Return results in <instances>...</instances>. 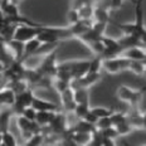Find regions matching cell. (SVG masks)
Here are the masks:
<instances>
[{
  "label": "cell",
  "mask_w": 146,
  "mask_h": 146,
  "mask_svg": "<svg viewBox=\"0 0 146 146\" xmlns=\"http://www.w3.org/2000/svg\"><path fill=\"white\" fill-rule=\"evenodd\" d=\"M146 92V88H141V90H133V88L129 86H120L116 91V95L120 101L130 106V107H139L140 101L142 100Z\"/></svg>",
  "instance_id": "1"
},
{
  "label": "cell",
  "mask_w": 146,
  "mask_h": 146,
  "mask_svg": "<svg viewBox=\"0 0 146 146\" xmlns=\"http://www.w3.org/2000/svg\"><path fill=\"white\" fill-rule=\"evenodd\" d=\"M131 60L120 56L116 58H105L102 62V69L108 74H118L123 71H129Z\"/></svg>",
  "instance_id": "2"
},
{
  "label": "cell",
  "mask_w": 146,
  "mask_h": 146,
  "mask_svg": "<svg viewBox=\"0 0 146 146\" xmlns=\"http://www.w3.org/2000/svg\"><path fill=\"white\" fill-rule=\"evenodd\" d=\"M42 27H43V24H40V25L19 24V25H18V28H17V30H15L14 39H15V40L23 42V43H27V42L32 40V39H35L36 36L39 35V33H40Z\"/></svg>",
  "instance_id": "3"
},
{
  "label": "cell",
  "mask_w": 146,
  "mask_h": 146,
  "mask_svg": "<svg viewBox=\"0 0 146 146\" xmlns=\"http://www.w3.org/2000/svg\"><path fill=\"white\" fill-rule=\"evenodd\" d=\"M35 96L33 93V88L30 87L27 91L17 95V102H15L14 107L11 108L13 112L15 113V116H19V115L23 113V111L27 107H32L33 106V101H34Z\"/></svg>",
  "instance_id": "4"
},
{
  "label": "cell",
  "mask_w": 146,
  "mask_h": 146,
  "mask_svg": "<svg viewBox=\"0 0 146 146\" xmlns=\"http://www.w3.org/2000/svg\"><path fill=\"white\" fill-rule=\"evenodd\" d=\"M17 102V93L9 86H5L0 90V105L1 108H13Z\"/></svg>",
  "instance_id": "5"
},
{
  "label": "cell",
  "mask_w": 146,
  "mask_h": 146,
  "mask_svg": "<svg viewBox=\"0 0 146 146\" xmlns=\"http://www.w3.org/2000/svg\"><path fill=\"white\" fill-rule=\"evenodd\" d=\"M59 96H60V102H62V107L64 110V112L74 111V108L77 107V103H76V100H74V90H72L69 87L68 90H66Z\"/></svg>",
  "instance_id": "6"
},
{
  "label": "cell",
  "mask_w": 146,
  "mask_h": 146,
  "mask_svg": "<svg viewBox=\"0 0 146 146\" xmlns=\"http://www.w3.org/2000/svg\"><path fill=\"white\" fill-rule=\"evenodd\" d=\"M125 58L130 59V60H140V62H145L146 60V49L142 47H131L127 48L122 52L121 54Z\"/></svg>",
  "instance_id": "7"
},
{
  "label": "cell",
  "mask_w": 146,
  "mask_h": 146,
  "mask_svg": "<svg viewBox=\"0 0 146 146\" xmlns=\"http://www.w3.org/2000/svg\"><path fill=\"white\" fill-rule=\"evenodd\" d=\"M36 111H47V112H60V108L57 103L49 102L47 100H42L39 97H35L33 101V106Z\"/></svg>",
  "instance_id": "8"
},
{
  "label": "cell",
  "mask_w": 146,
  "mask_h": 146,
  "mask_svg": "<svg viewBox=\"0 0 146 146\" xmlns=\"http://www.w3.org/2000/svg\"><path fill=\"white\" fill-rule=\"evenodd\" d=\"M129 112H127V118L129 122L131 123V126L133 129H139V130H144V125H142V113L139 110V107H130Z\"/></svg>",
  "instance_id": "9"
},
{
  "label": "cell",
  "mask_w": 146,
  "mask_h": 146,
  "mask_svg": "<svg viewBox=\"0 0 146 146\" xmlns=\"http://www.w3.org/2000/svg\"><path fill=\"white\" fill-rule=\"evenodd\" d=\"M93 133L92 132H69V135H71L73 141L78 146H88L93 139Z\"/></svg>",
  "instance_id": "10"
},
{
  "label": "cell",
  "mask_w": 146,
  "mask_h": 146,
  "mask_svg": "<svg viewBox=\"0 0 146 146\" xmlns=\"http://www.w3.org/2000/svg\"><path fill=\"white\" fill-rule=\"evenodd\" d=\"M57 112H47V111H38V116H36L35 122L40 127H49L50 123L53 122L54 116Z\"/></svg>",
  "instance_id": "11"
},
{
  "label": "cell",
  "mask_w": 146,
  "mask_h": 146,
  "mask_svg": "<svg viewBox=\"0 0 146 146\" xmlns=\"http://www.w3.org/2000/svg\"><path fill=\"white\" fill-rule=\"evenodd\" d=\"M40 47H42V42L39 40L38 38L27 42V43H25V50H24V57H23L22 60H24L25 58H28V57L35 56V54L38 53V50L40 49Z\"/></svg>",
  "instance_id": "12"
},
{
  "label": "cell",
  "mask_w": 146,
  "mask_h": 146,
  "mask_svg": "<svg viewBox=\"0 0 146 146\" xmlns=\"http://www.w3.org/2000/svg\"><path fill=\"white\" fill-rule=\"evenodd\" d=\"M74 100L77 105H90V88L74 90Z\"/></svg>",
  "instance_id": "13"
},
{
  "label": "cell",
  "mask_w": 146,
  "mask_h": 146,
  "mask_svg": "<svg viewBox=\"0 0 146 146\" xmlns=\"http://www.w3.org/2000/svg\"><path fill=\"white\" fill-rule=\"evenodd\" d=\"M77 10H78V13H80L81 19L92 20L93 18H95L96 7H95V4H86V5H82V7H80Z\"/></svg>",
  "instance_id": "14"
},
{
  "label": "cell",
  "mask_w": 146,
  "mask_h": 146,
  "mask_svg": "<svg viewBox=\"0 0 146 146\" xmlns=\"http://www.w3.org/2000/svg\"><path fill=\"white\" fill-rule=\"evenodd\" d=\"M45 141V135L43 132H38L35 135H33L29 140H27L24 142V146H43Z\"/></svg>",
  "instance_id": "15"
},
{
  "label": "cell",
  "mask_w": 146,
  "mask_h": 146,
  "mask_svg": "<svg viewBox=\"0 0 146 146\" xmlns=\"http://www.w3.org/2000/svg\"><path fill=\"white\" fill-rule=\"evenodd\" d=\"M91 111L96 115L97 117L100 118H103V117H111L112 115L115 113V111L110 107H102V106H97V107H92Z\"/></svg>",
  "instance_id": "16"
},
{
  "label": "cell",
  "mask_w": 146,
  "mask_h": 146,
  "mask_svg": "<svg viewBox=\"0 0 146 146\" xmlns=\"http://www.w3.org/2000/svg\"><path fill=\"white\" fill-rule=\"evenodd\" d=\"M52 87L60 95V93H63L66 90H68V88L71 87V83L64 81V80H60V78L56 77V78H53V81H52Z\"/></svg>",
  "instance_id": "17"
},
{
  "label": "cell",
  "mask_w": 146,
  "mask_h": 146,
  "mask_svg": "<svg viewBox=\"0 0 146 146\" xmlns=\"http://www.w3.org/2000/svg\"><path fill=\"white\" fill-rule=\"evenodd\" d=\"M96 23H103V24H108V22L111 20V17H110V11L102 10V9L96 8L95 10V18H93Z\"/></svg>",
  "instance_id": "18"
},
{
  "label": "cell",
  "mask_w": 146,
  "mask_h": 146,
  "mask_svg": "<svg viewBox=\"0 0 146 146\" xmlns=\"http://www.w3.org/2000/svg\"><path fill=\"white\" fill-rule=\"evenodd\" d=\"M11 116H13V113H11V110L10 108H3L1 110V132L4 131H8L9 129V121H10Z\"/></svg>",
  "instance_id": "19"
},
{
  "label": "cell",
  "mask_w": 146,
  "mask_h": 146,
  "mask_svg": "<svg viewBox=\"0 0 146 146\" xmlns=\"http://www.w3.org/2000/svg\"><path fill=\"white\" fill-rule=\"evenodd\" d=\"M1 144L7 145V146H18L17 139H15L14 133H11L9 130L1 132Z\"/></svg>",
  "instance_id": "20"
},
{
  "label": "cell",
  "mask_w": 146,
  "mask_h": 146,
  "mask_svg": "<svg viewBox=\"0 0 146 146\" xmlns=\"http://www.w3.org/2000/svg\"><path fill=\"white\" fill-rule=\"evenodd\" d=\"M145 62H140V60H131V66H130V69L129 71H131L132 73H135V74L137 76H144L145 73Z\"/></svg>",
  "instance_id": "21"
},
{
  "label": "cell",
  "mask_w": 146,
  "mask_h": 146,
  "mask_svg": "<svg viewBox=\"0 0 146 146\" xmlns=\"http://www.w3.org/2000/svg\"><path fill=\"white\" fill-rule=\"evenodd\" d=\"M91 108L92 107H90V105H77V107L74 108V115L77 116L80 120H84L86 118V116L88 115V112L91 111Z\"/></svg>",
  "instance_id": "22"
},
{
  "label": "cell",
  "mask_w": 146,
  "mask_h": 146,
  "mask_svg": "<svg viewBox=\"0 0 146 146\" xmlns=\"http://www.w3.org/2000/svg\"><path fill=\"white\" fill-rule=\"evenodd\" d=\"M111 120H112L113 127H116L118 125L129 121V118H127V113H125V112H115V113L111 116Z\"/></svg>",
  "instance_id": "23"
},
{
  "label": "cell",
  "mask_w": 146,
  "mask_h": 146,
  "mask_svg": "<svg viewBox=\"0 0 146 146\" xmlns=\"http://www.w3.org/2000/svg\"><path fill=\"white\" fill-rule=\"evenodd\" d=\"M110 127H113L112 125V120L111 117H103V118H100L96 123V130L97 131H103V130H107Z\"/></svg>",
  "instance_id": "24"
},
{
  "label": "cell",
  "mask_w": 146,
  "mask_h": 146,
  "mask_svg": "<svg viewBox=\"0 0 146 146\" xmlns=\"http://www.w3.org/2000/svg\"><path fill=\"white\" fill-rule=\"evenodd\" d=\"M115 129L117 130V132H118V135H120V136L129 135V133H131L133 130H135V129H133V127L131 126V123H130L129 121H126V122L118 125V126H116Z\"/></svg>",
  "instance_id": "25"
},
{
  "label": "cell",
  "mask_w": 146,
  "mask_h": 146,
  "mask_svg": "<svg viewBox=\"0 0 146 146\" xmlns=\"http://www.w3.org/2000/svg\"><path fill=\"white\" fill-rule=\"evenodd\" d=\"M67 19H68V23L69 25H73V24L78 23L81 20V17H80V13L76 8H71L67 13Z\"/></svg>",
  "instance_id": "26"
},
{
  "label": "cell",
  "mask_w": 146,
  "mask_h": 146,
  "mask_svg": "<svg viewBox=\"0 0 146 146\" xmlns=\"http://www.w3.org/2000/svg\"><path fill=\"white\" fill-rule=\"evenodd\" d=\"M22 116H24L25 118H28V120H30V121H35L36 116H38V111H36L34 107H27L23 111Z\"/></svg>",
  "instance_id": "27"
},
{
  "label": "cell",
  "mask_w": 146,
  "mask_h": 146,
  "mask_svg": "<svg viewBox=\"0 0 146 146\" xmlns=\"http://www.w3.org/2000/svg\"><path fill=\"white\" fill-rule=\"evenodd\" d=\"M95 7L98 9H102V10H106V11H112L111 0H96Z\"/></svg>",
  "instance_id": "28"
},
{
  "label": "cell",
  "mask_w": 146,
  "mask_h": 146,
  "mask_svg": "<svg viewBox=\"0 0 146 146\" xmlns=\"http://www.w3.org/2000/svg\"><path fill=\"white\" fill-rule=\"evenodd\" d=\"M102 133V136L105 139H112V140H115L116 137H118V132H117V130L115 129V127H110V129L107 130H103V131H101Z\"/></svg>",
  "instance_id": "29"
},
{
  "label": "cell",
  "mask_w": 146,
  "mask_h": 146,
  "mask_svg": "<svg viewBox=\"0 0 146 146\" xmlns=\"http://www.w3.org/2000/svg\"><path fill=\"white\" fill-rule=\"evenodd\" d=\"M96 0H72V8L78 9L82 5H86V4H95Z\"/></svg>",
  "instance_id": "30"
},
{
  "label": "cell",
  "mask_w": 146,
  "mask_h": 146,
  "mask_svg": "<svg viewBox=\"0 0 146 146\" xmlns=\"http://www.w3.org/2000/svg\"><path fill=\"white\" fill-rule=\"evenodd\" d=\"M84 121H87V122H90V123H92V125H95V126H96L97 121H98V117H97L92 111H90V112H88V115L86 116V118H84Z\"/></svg>",
  "instance_id": "31"
},
{
  "label": "cell",
  "mask_w": 146,
  "mask_h": 146,
  "mask_svg": "<svg viewBox=\"0 0 146 146\" xmlns=\"http://www.w3.org/2000/svg\"><path fill=\"white\" fill-rule=\"evenodd\" d=\"M123 4V0H111V8H112V11H116L118 9H121Z\"/></svg>",
  "instance_id": "32"
},
{
  "label": "cell",
  "mask_w": 146,
  "mask_h": 146,
  "mask_svg": "<svg viewBox=\"0 0 146 146\" xmlns=\"http://www.w3.org/2000/svg\"><path fill=\"white\" fill-rule=\"evenodd\" d=\"M102 146H117L115 140L112 139H105L103 137V142H102Z\"/></svg>",
  "instance_id": "33"
},
{
  "label": "cell",
  "mask_w": 146,
  "mask_h": 146,
  "mask_svg": "<svg viewBox=\"0 0 146 146\" xmlns=\"http://www.w3.org/2000/svg\"><path fill=\"white\" fill-rule=\"evenodd\" d=\"M142 125H144V130H146V111L142 113Z\"/></svg>",
  "instance_id": "34"
},
{
  "label": "cell",
  "mask_w": 146,
  "mask_h": 146,
  "mask_svg": "<svg viewBox=\"0 0 146 146\" xmlns=\"http://www.w3.org/2000/svg\"><path fill=\"white\" fill-rule=\"evenodd\" d=\"M129 1H130V3H132V4H133V5H135V4H136V3H137V0H129Z\"/></svg>",
  "instance_id": "35"
},
{
  "label": "cell",
  "mask_w": 146,
  "mask_h": 146,
  "mask_svg": "<svg viewBox=\"0 0 146 146\" xmlns=\"http://www.w3.org/2000/svg\"><path fill=\"white\" fill-rule=\"evenodd\" d=\"M11 1H13V3H14V4H18V3H19V1H20V0H11Z\"/></svg>",
  "instance_id": "36"
},
{
  "label": "cell",
  "mask_w": 146,
  "mask_h": 146,
  "mask_svg": "<svg viewBox=\"0 0 146 146\" xmlns=\"http://www.w3.org/2000/svg\"><path fill=\"white\" fill-rule=\"evenodd\" d=\"M48 146H59V145H48Z\"/></svg>",
  "instance_id": "37"
},
{
  "label": "cell",
  "mask_w": 146,
  "mask_h": 146,
  "mask_svg": "<svg viewBox=\"0 0 146 146\" xmlns=\"http://www.w3.org/2000/svg\"><path fill=\"white\" fill-rule=\"evenodd\" d=\"M141 146H146V145H141Z\"/></svg>",
  "instance_id": "38"
},
{
  "label": "cell",
  "mask_w": 146,
  "mask_h": 146,
  "mask_svg": "<svg viewBox=\"0 0 146 146\" xmlns=\"http://www.w3.org/2000/svg\"><path fill=\"white\" fill-rule=\"evenodd\" d=\"M18 146H19V145H18Z\"/></svg>",
  "instance_id": "39"
}]
</instances>
